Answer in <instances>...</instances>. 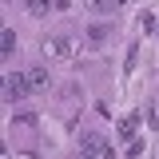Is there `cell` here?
I'll use <instances>...</instances> for the list:
<instances>
[{"mask_svg": "<svg viewBox=\"0 0 159 159\" xmlns=\"http://www.w3.org/2000/svg\"><path fill=\"white\" fill-rule=\"evenodd\" d=\"M84 155H92V159H116V147H111L103 135H84Z\"/></svg>", "mask_w": 159, "mask_h": 159, "instance_id": "7a4b0ae2", "label": "cell"}, {"mask_svg": "<svg viewBox=\"0 0 159 159\" xmlns=\"http://www.w3.org/2000/svg\"><path fill=\"white\" fill-rule=\"evenodd\" d=\"M28 84H32V92H48V84H52V76H48L44 68H32V72H28Z\"/></svg>", "mask_w": 159, "mask_h": 159, "instance_id": "8992f818", "label": "cell"}, {"mask_svg": "<svg viewBox=\"0 0 159 159\" xmlns=\"http://www.w3.org/2000/svg\"><path fill=\"white\" fill-rule=\"evenodd\" d=\"M44 52H48V56H60V60H72V40L52 36V40H44Z\"/></svg>", "mask_w": 159, "mask_h": 159, "instance_id": "3957f363", "label": "cell"}, {"mask_svg": "<svg viewBox=\"0 0 159 159\" xmlns=\"http://www.w3.org/2000/svg\"><path fill=\"white\" fill-rule=\"evenodd\" d=\"M24 8H28L32 16H48V8H52V0H24Z\"/></svg>", "mask_w": 159, "mask_h": 159, "instance_id": "ba28073f", "label": "cell"}, {"mask_svg": "<svg viewBox=\"0 0 159 159\" xmlns=\"http://www.w3.org/2000/svg\"><path fill=\"white\" fill-rule=\"evenodd\" d=\"M135 127H139V116H123V119L116 123V131H119L123 143H131V139H135Z\"/></svg>", "mask_w": 159, "mask_h": 159, "instance_id": "5b68a950", "label": "cell"}, {"mask_svg": "<svg viewBox=\"0 0 159 159\" xmlns=\"http://www.w3.org/2000/svg\"><path fill=\"white\" fill-rule=\"evenodd\" d=\"M0 52H4V56H12V52H16V32H12V28H4V32H0Z\"/></svg>", "mask_w": 159, "mask_h": 159, "instance_id": "52a82bcc", "label": "cell"}, {"mask_svg": "<svg viewBox=\"0 0 159 159\" xmlns=\"http://www.w3.org/2000/svg\"><path fill=\"white\" fill-rule=\"evenodd\" d=\"M127 0H84V8L88 12H96V16H107V12H116V8H123Z\"/></svg>", "mask_w": 159, "mask_h": 159, "instance_id": "277c9868", "label": "cell"}, {"mask_svg": "<svg viewBox=\"0 0 159 159\" xmlns=\"http://www.w3.org/2000/svg\"><path fill=\"white\" fill-rule=\"evenodd\" d=\"M28 92H32L28 72H8V76H4V99H24Z\"/></svg>", "mask_w": 159, "mask_h": 159, "instance_id": "6da1fadb", "label": "cell"}, {"mask_svg": "<svg viewBox=\"0 0 159 159\" xmlns=\"http://www.w3.org/2000/svg\"><path fill=\"white\" fill-rule=\"evenodd\" d=\"M139 151H143V139H131V143H127V155L135 159V155H139Z\"/></svg>", "mask_w": 159, "mask_h": 159, "instance_id": "30bf717a", "label": "cell"}, {"mask_svg": "<svg viewBox=\"0 0 159 159\" xmlns=\"http://www.w3.org/2000/svg\"><path fill=\"white\" fill-rule=\"evenodd\" d=\"M139 28L151 32V28H155V12H143V16H139Z\"/></svg>", "mask_w": 159, "mask_h": 159, "instance_id": "9c48e42d", "label": "cell"}, {"mask_svg": "<svg viewBox=\"0 0 159 159\" xmlns=\"http://www.w3.org/2000/svg\"><path fill=\"white\" fill-rule=\"evenodd\" d=\"M80 159H92V155H80Z\"/></svg>", "mask_w": 159, "mask_h": 159, "instance_id": "8fae6325", "label": "cell"}]
</instances>
